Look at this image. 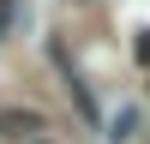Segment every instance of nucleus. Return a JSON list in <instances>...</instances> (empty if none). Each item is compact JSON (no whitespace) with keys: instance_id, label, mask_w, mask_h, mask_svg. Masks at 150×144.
<instances>
[{"instance_id":"39448f33","label":"nucleus","mask_w":150,"mask_h":144,"mask_svg":"<svg viewBox=\"0 0 150 144\" xmlns=\"http://www.w3.org/2000/svg\"><path fill=\"white\" fill-rule=\"evenodd\" d=\"M30 144H48V138H30Z\"/></svg>"},{"instance_id":"20e7f679","label":"nucleus","mask_w":150,"mask_h":144,"mask_svg":"<svg viewBox=\"0 0 150 144\" xmlns=\"http://www.w3.org/2000/svg\"><path fill=\"white\" fill-rule=\"evenodd\" d=\"M138 60L150 66V30H138Z\"/></svg>"},{"instance_id":"f257e3e1","label":"nucleus","mask_w":150,"mask_h":144,"mask_svg":"<svg viewBox=\"0 0 150 144\" xmlns=\"http://www.w3.org/2000/svg\"><path fill=\"white\" fill-rule=\"evenodd\" d=\"M24 132H42L36 108H0V138H24Z\"/></svg>"},{"instance_id":"7ed1b4c3","label":"nucleus","mask_w":150,"mask_h":144,"mask_svg":"<svg viewBox=\"0 0 150 144\" xmlns=\"http://www.w3.org/2000/svg\"><path fill=\"white\" fill-rule=\"evenodd\" d=\"M12 18H18V0H0V36L12 30Z\"/></svg>"},{"instance_id":"f03ea898","label":"nucleus","mask_w":150,"mask_h":144,"mask_svg":"<svg viewBox=\"0 0 150 144\" xmlns=\"http://www.w3.org/2000/svg\"><path fill=\"white\" fill-rule=\"evenodd\" d=\"M132 132H138V108H120V114H114V126H108V138H114V144H126Z\"/></svg>"}]
</instances>
